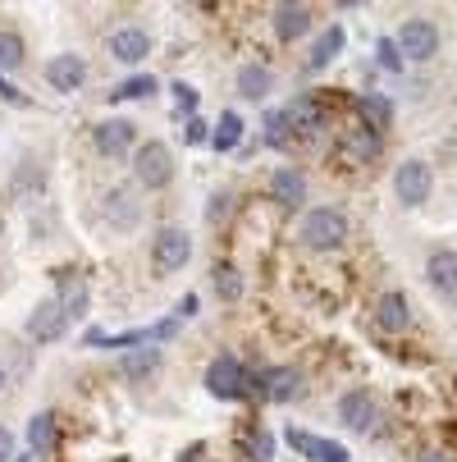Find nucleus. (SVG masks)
Instances as JSON below:
<instances>
[{"instance_id":"f257e3e1","label":"nucleus","mask_w":457,"mask_h":462,"mask_svg":"<svg viewBox=\"0 0 457 462\" xmlns=\"http://www.w3.org/2000/svg\"><path fill=\"white\" fill-rule=\"evenodd\" d=\"M297 238H302L311 252H334V247H343V238H348V216H343L339 207H315V211L302 216Z\"/></svg>"},{"instance_id":"f03ea898","label":"nucleus","mask_w":457,"mask_h":462,"mask_svg":"<svg viewBox=\"0 0 457 462\" xmlns=\"http://www.w3.org/2000/svg\"><path fill=\"white\" fill-rule=\"evenodd\" d=\"M133 174L147 192H160L174 183V152L160 143V138H147L138 152H133Z\"/></svg>"},{"instance_id":"7ed1b4c3","label":"nucleus","mask_w":457,"mask_h":462,"mask_svg":"<svg viewBox=\"0 0 457 462\" xmlns=\"http://www.w3.org/2000/svg\"><path fill=\"white\" fill-rule=\"evenodd\" d=\"M247 389H251V375H247V366H242L233 353H220V357L206 366V393H211V399L238 403V399H247Z\"/></svg>"},{"instance_id":"20e7f679","label":"nucleus","mask_w":457,"mask_h":462,"mask_svg":"<svg viewBox=\"0 0 457 462\" xmlns=\"http://www.w3.org/2000/svg\"><path fill=\"white\" fill-rule=\"evenodd\" d=\"M192 261V238L178 229V225H165L156 238H151V266L156 275H174Z\"/></svg>"},{"instance_id":"39448f33","label":"nucleus","mask_w":457,"mask_h":462,"mask_svg":"<svg viewBox=\"0 0 457 462\" xmlns=\"http://www.w3.org/2000/svg\"><path fill=\"white\" fill-rule=\"evenodd\" d=\"M297 389H302V375L293 366H266V371L251 375L247 393H256V399H266V403H288V399H297Z\"/></svg>"},{"instance_id":"423d86ee","label":"nucleus","mask_w":457,"mask_h":462,"mask_svg":"<svg viewBox=\"0 0 457 462\" xmlns=\"http://www.w3.org/2000/svg\"><path fill=\"white\" fill-rule=\"evenodd\" d=\"M101 216H105V225H110V229H119V234L138 229V220H142V202H138V192H133V188H110V192L101 197Z\"/></svg>"},{"instance_id":"0eeeda50","label":"nucleus","mask_w":457,"mask_h":462,"mask_svg":"<svg viewBox=\"0 0 457 462\" xmlns=\"http://www.w3.org/2000/svg\"><path fill=\"white\" fill-rule=\"evenodd\" d=\"M430 188H434V170H430L425 161H403V165H398L394 192H398L403 207H421L425 197H430Z\"/></svg>"},{"instance_id":"6e6552de","label":"nucleus","mask_w":457,"mask_h":462,"mask_svg":"<svg viewBox=\"0 0 457 462\" xmlns=\"http://www.w3.org/2000/svg\"><path fill=\"white\" fill-rule=\"evenodd\" d=\"M394 46H398L407 60H430V55H439V28H434L430 19H407V23L398 28Z\"/></svg>"},{"instance_id":"1a4fd4ad","label":"nucleus","mask_w":457,"mask_h":462,"mask_svg":"<svg viewBox=\"0 0 457 462\" xmlns=\"http://www.w3.org/2000/svg\"><path fill=\"white\" fill-rule=\"evenodd\" d=\"M284 439H288L293 453H302L306 462H352L348 444H339V439H324V435H311V430H288Z\"/></svg>"},{"instance_id":"9d476101","label":"nucleus","mask_w":457,"mask_h":462,"mask_svg":"<svg viewBox=\"0 0 457 462\" xmlns=\"http://www.w3.org/2000/svg\"><path fill=\"white\" fill-rule=\"evenodd\" d=\"M92 143H96V152L101 156H128L133 152V143H138V128L128 124V119H101L96 128H92Z\"/></svg>"},{"instance_id":"9b49d317","label":"nucleus","mask_w":457,"mask_h":462,"mask_svg":"<svg viewBox=\"0 0 457 462\" xmlns=\"http://www.w3.org/2000/svg\"><path fill=\"white\" fill-rule=\"evenodd\" d=\"M64 325H69V316H64V307L55 302V298H46V302H37L32 307V316H28V339H37V344H55L59 335H64Z\"/></svg>"},{"instance_id":"f8f14e48","label":"nucleus","mask_w":457,"mask_h":462,"mask_svg":"<svg viewBox=\"0 0 457 462\" xmlns=\"http://www.w3.org/2000/svg\"><path fill=\"white\" fill-rule=\"evenodd\" d=\"M284 119H288L293 134H315V128L324 124V97H320V92L293 97V101L284 106Z\"/></svg>"},{"instance_id":"ddd939ff","label":"nucleus","mask_w":457,"mask_h":462,"mask_svg":"<svg viewBox=\"0 0 457 462\" xmlns=\"http://www.w3.org/2000/svg\"><path fill=\"white\" fill-rule=\"evenodd\" d=\"M46 83H50L55 92H78V88L87 83V60H83V55H55V60L46 64Z\"/></svg>"},{"instance_id":"4468645a","label":"nucleus","mask_w":457,"mask_h":462,"mask_svg":"<svg viewBox=\"0 0 457 462\" xmlns=\"http://www.w3.org/2000/svg\"><path fill=\"white\" fill-rule=\"evenodd\" d=\"M110 55H114L119 64H142V60L151 55L147 28H119V32H110Z\"/></svg>"},{"instance_id":"2eb2a0df","label":"nucleus","mask_w":457,"mask_h":462,"mask_svg":"<svg viewBox=\"0 0 457 462\" xmlns=\"http://www.w3.org/2000/svg\"><path fill=\"white\" fill-rule=\"evenodd\" d=\"M375 325H379V329H388V335L407 329V325H412V302H407V293L388 289V293L375 302Z\"/></svg>"},{"instance_id":"dca6fc26","label":"nucleus","mask_w":457,"mask_h":462,"mask_svg":"<svg viewBox=\"0 0 457 462\" xmlns=\"http://www.w3.org/2000/svg\"><path fill=\"white\" fill-rule=\"evenodd\" d=\"M339 421L352 426V430H370L375 426V399L366 389H348L339 399Z\"/></svg>"},{"instance_id":"f3484780","label":"nucleus","mask_w":457,"mask_h":462,"mask_svg":"<svg viewBox=\"0 0 457 462\" xmlns=\"http://www.w3.org/2000/svg\"><path fill=\"white\" fill-rule=\"evenodd\" d=\"M270 197H275L279 207H302V202H306V179H302V170L279 165V170L270 174Z\"/></svg>"},{"instance_id":"a211bd4d","label":"nucleus","mask_w":457,"mask_h":462,"mask_svg":"<svg viewBox=\"0 0 457 462\" xmlns=\"http://www.w3.org/2000/svg\"><path fill=\"white\" fill-rule=\"evenodd\" d=\"M425 280H430L439 293H457V252H452V247L430 252V261H425Z\"/></svg>"},{"instance_id":"6ab92c4d","label":"nucleus","mask_w":457,"mask_h":462,"mask_svg":"<svg viewBox=\"0 0 457 462\" xmlns=\"http://www.w3.org/2000/svg\"><path fill=\"white\" fill-rule=\"evenodd\" d=\"M379 134L375 128H366V124H357V128H348V138H343V156L352 161V165H366V161H375L379 156Z\"/></svg>"},{"instance_id":"aec40b11","label":"nucleus","mask_w":457,"mask_h":462,"mask_svg":"<svg viewBox=\"0 0 457 462\" xmlns=\"http://www.w3.org/2000/svg\"><path fill=\"white\" fill-rule=\"evenodd\" d=\"M311 32V10L306 5H275V37L279 42H297Z\"/></svg>"},{"instance_id":"412c9836","label":"nucleus","mask_w":457,"mask_h":462,"mask_svg":"<svg viewBox=\"0 0 457 462\" xmlns=\"http://www.w3.org/2000/svg\"><path fill=\"white\" fill-rule=\"evenodd\" d=\"M28 444H32V453H55L59 448V417L55 412H37L32 421H28Z\"/></svg>"},{"instance_id":"4be33fe9","label":"nucleus","mask_w":457,"mask_h":462,"mask_svg":"<svg viewBox=\"0 0 457 462\" xmlns=\"http://www.w3.org/2000/svg\"><path fill=\"white\" fill-rule=\"evenodd\" d=\"M357 110H361V124L375 128V134H384V128L394 124V106H388V97H379V92H361Z\"/></svg>"},{"instance_id":"5701e85b","label":"nucleus","mask_w":457,"mask_h":462,"mask_svg":"<svg viewBox=\"0 0 457 462\" xmlns=\"http://www.w3.org/2000/svg\"><path fill=\"white\" fill-rule=\"evenodd\" d=\"M270 83H275V74L266 69V64H242V69H238V92L247 101H260L270 92Z\"/></svg>"},{"instance_id":"b1692460","label":"nucleus","mask_w":457,"mask_h":462,"mask_svg":"<svg viewBox=\"0 0 457 462\" xmlns=\"http://www.w3.org/2000/svg\"><path fill=\"white\" fill-rule=\"evenodd\" d=\"M343 42H348V32L334 23L330 32H320L315 37V46H311V60H306V69H324V64H330L339 51H343Z\"/></svg>"},{"instance_id":"393cba45","label":"nucleus","mask_w":457,"mask_h":462,"mask_svg":"<svg viewBox=\"0 0 457 462\" xmlns=\"http://www.w3.org/2000/svg\"><path fill=\"white\" fill-rule=\"evenodd\" d=\"M238 138H242V115L224 110V115H220V124H215V134H211V147H215V152H233V147H238Z\"/></svg>"},{"instance_id":"a878e982","label":"nucleus","mask_w":457,"mask_h":462,"mask_svg":"<svg viewBox=\"0 0 457 462\" xmlns=\"http://www.w3.org/2000/svg\"><path fill=\"white\" fill-rule=\"evenodd\" d=\"M156 366H160V348H151V344H147V348H133V353L119 362V371L133 375V380H138V375H151Z\"/></svg>"},{"instance_id":"bb28decb","label":"nucleus","mask_w":457,"mask_h":462,"mask_svg":"<svg viewBox=\"0 0 457 462\" xmlns=\"http://www.w3.org/2000/svg\"><path fill=\"white\" fill-rule=\"evenodd\" d=\"M55 302L64 307V316H83V311H87V284H83V280H64Z\"/></svg>"},{"instance_id":"cd10ccee","label":"nucleus","mask_w":457,"mask_h":462,"mask_svg":"<svg viewBox=\"0 0 457 462\" xmlns=\"http://www.w3.org/2000/svg\"><path fill=\"white\" fill-rule=\"evenodd\" d=\"M156 92V79L151 74H133V79H123L114 92H110V101H142V97H151Z\"/></svg>"},{"instance_id":"c85d7f7f","label":"nucleus","mask_w":457,"mask_h":462,"mask_svg":"<svg viewBox=\"0 0 457 462\" xmlns=\"http://www.w3.org/2000/svg\"><path fill=\"white\" fill-rule=\"evenodd\" d=\"M19 64H23V37L0 28V69H19Z\"/></svg>"},{"instance_id":"c756f323","label":"nucleus","mask_w":457,"mask_h":462,"mask_svg":"<svg viewBox=\"0 0 457 462\" xmlns=\"http://www.w3.org/2000/svg\"><path fill=\"white\" fill-rule=\"evenodd\" d=\"M215 293H220L224 302H238V298H242V275H238L233 266H215Z\"/></svg>"},{"instance_id":"7c9ffc66","label":"nucleus","mask_w":457,"mask_h":462,"mask_svg":"<svg viewBox=\"0 0 457 462\" xmlns=\"http://www.w3.org/2000/svg\"><path fill=\"white\" fill-rule=\"evenodd\" d=\"M266 147H275V152L288 147V119H284V110H270L266 115Z\"/></svg>"},{"instance_id":"2f4dec72","label":"nucleus","mask_w":457,"mask_h":462,"mask_svg":"<svg viewBox=\"0 0 457 462\" xmlns=\"http://www.w3.org/2000/svg\"><path fill=\"white\" fill-rule=\"evenodd\" d=\"M375 51H379V64H384L388 74H403V51L394 46V37H384V42H379Z\"/></svg>"},{"instance_id":"473e14b6","label":"nucleus","mask_w":457,"mask_h":462,"mask_svg":"<svg viewBox=\"0 0 457 462\" xmlns=\"http://www.w3.org/2000/svg\"><path fill=\"white\" fill-rule=\"evenodd\" d=\"M270 453H275V439H270L266 430H256L251 444H247V457H251V462H270Z\"/></svg>"},{"instance_id":"72a5a7b5","label":"nucleus","mask_w":457,"mask_h":462,"mask_svg":"<svg viewBox=\"0 0 457 462\" xmlns=\"http://www.w3.org/2000/svg\"><path fill=\"white\" fill-rule=\"evenodd\" d=\"M174 106H178V115H187V119H192V110H197V88L174 83Z\"/></svg>"},{"instance_id":"f704fd0d","label":"nucleus","mask_w":457,"mask_h":462,"mask_svg":"<svg viewBox=\"0 0 457 462\" xmlns=\"http://www.w3.org/2000/svg\"><path fill=\"white\" fill-rule=\"evenodd\" d=\"M206 138H211V134H206V124H202L197 115H192V119H187V143H192V147H202Z\"/></svg>"},{"instance_id":"c9c22d12","label":"nucleus","mask_w":457,"mask_h":462,"mask_svg":"<svg viewBox=\"0 0 457 462\" xmlns=\"http://www.w3.org/2000/svg\"><path fill=\"white\" fill-rule=\"evenodd\" d=\"M10 457H14V435L0 430V462H10Z\"/></svg>"},{"instance_id":"e433bc0d","label":"nucleus","mask_w":457,"mask_h":462,"mask_svg":"<svg viewBox=\"0 0 457 462\" xmlns=\"http://www.w3.org/2000/svg\"><path fill=\"white\" fill-rule=\"evenodd\" d=\"M416 462H452V457H448V453H434V448H430V453H421Z\"/></svg>"},{"instance_id":"4c0bfd02","label":"nucleus","mask_w":457,"mask_h":462,"mask_svg":"<svg viewBox=\"0 0 457 462\" xmlns=\"http://www.w3.org/2000/svg\"><path fill=\"white\" fill-rule=\"evenodd\" d=\"M0 389H5V366H0Z\"/></svg>"},{"instance_id":"58836bf2","label":"nucleus","mask_w":457,"mask_h":462,"mask_svg":"<svg viewBox=\"0 0 457 462\" xmlns=\"http://www.w3.org/2000/svg\"><path fill=\"white\" fill-rule=\"evenodd\" d=\"M0 234H5V225H0Z\"/></svg>"}]
</instances>
